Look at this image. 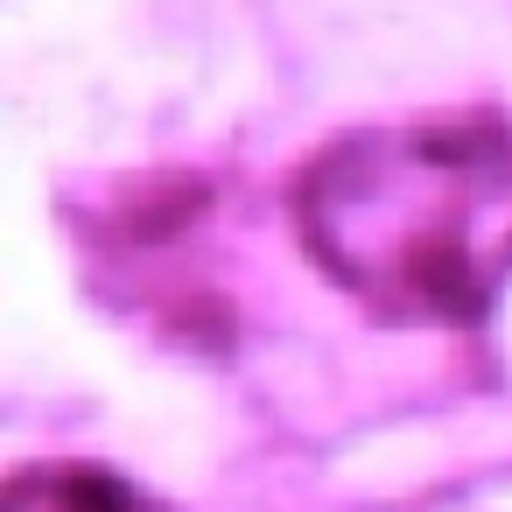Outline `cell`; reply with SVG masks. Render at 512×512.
I'll return each instance as SVG.
<instances>
[{
    "label": "cell",
    "mask_w": 512,
    "mask_h": 512,
    "mask_svg": "<svg viewBox=\"0 0 512 512\" xmlns=\"http://www.w3.org/2000/svg\"><path fill=\"white\" fill-rule=\"evenodd\" d=\"M309 260L386 323H477L512 281V141L491 127H372L295 183Z\"/></svg>",
    "instance_id": "1"
},
{
    "label": "cell",
    "mask_w": 512,
    "mask_h": 512,
    "mask_svg": "<svg viewBox=\"0 0 512 512\" xmlns=\"http://www.w3.org/2000/svg\"><path fill=\"white\" fill-rule=\"evenodd\" d=\"M0 512H162L141 484L99 463H36L8 484Z\"/></svg>",
    "instance_id": "2"
}]
</instances>
